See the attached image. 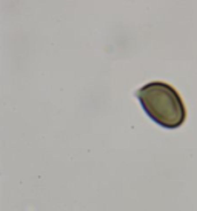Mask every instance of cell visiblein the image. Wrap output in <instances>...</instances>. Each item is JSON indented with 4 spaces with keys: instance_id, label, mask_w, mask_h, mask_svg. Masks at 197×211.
Wrapping results in <instances>:
<instances>
[{
    "instance_id": "1",
    "label": "cell",
    "mask_w": 197,
    "mask_h": 211,
    "mask_svg": "<svg viewBox=\"0 0 197 211\" xmlns=\"http://www.w3.org/2000/svg\"><path fill=\"white\" fill-rule=\"evenodd\" d=\"M143 111L157 125L176 130L185 122L186 110L182 97L165 82H149L135 93Z\"/></svg>"
}]
</instances>
